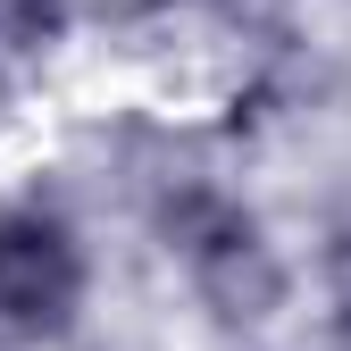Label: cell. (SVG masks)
Instances as JSON below:
<instances>
[{
  "label": "cell",
  "mask_w": 351,
  "mask_h": 351,
  "mask_svg": "<svg viewBox=\"0 0 351 351\" xmlns=\"http://www.w3.org/2000/svg\"><path fill=\"white\" fill-rule=\"evenodd\" d=\"M84 243L51 201H9L0 209V318L25 343H67L84 318Z\"/></svg>",
  "instance_id": "obj_2"
},
{
  "label": "cell",
  "mask_w": 351,
  "mask_h": 351,
  "mask_svg": "<svg viewBox=\"0 0 351 351\" xmlns=\"http://www.w3.org/2000/svg\"><path fill=\"white\" fill-rule=\"evenodd\" d=\"M159 243L184 259V276H193V301L226 326V335H243V326H268L276 310H285V293H293V276H285V259H276V243H268V226L234 201V193H217V184H201V176H176V184L159 193Z\"/></svg>",
  "instance_id": "obj_1"
},
{
  "label": "cell",
  "mask_w": 351,
  "mask_h": 351,
  "mask_svg": "<svg viewBox=\"0 0 351 351\" xmlns=\"http://www.w3.org/2000/svg\"><path fill=\"white\" fill-rule=\"evenodd\" d=\"M326 326H335V351H351V226L326 243Z\"/></svg>",
  "instance_id": "obj_4"
},
{
  "label": "cell",
  "mask_w": 351,
  "mask_h": 351,
  "mask_svg": "<svg viewBox=\"0 0 351 351\" xmlns=\"http://www.w3.org/2000/svg\"><path fill=\"white\" fill-rule=\"evenodd\" d=\"M0 351H25V335H17V326H9V318H0Z\"/></svg>",
  "instance_id": "obj_5"
},
{
  "label": "cell",
  "mask_w": 351,
  "mask_h": 351,
  "mask_svg": "<svg viewBox=\"0 0 351 351\" xmlns=\"http://www.w3.org/2000/svg\"><path fill=\"white\" fill-rule=\"evenodd\" d=\"M67 25V0H0V51H42L59 42Z\"/></svg>",
  "instance_id": "obj_3"
}]
</instances>
